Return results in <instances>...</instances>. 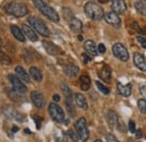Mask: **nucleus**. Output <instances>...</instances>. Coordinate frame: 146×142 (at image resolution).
<instances>
[{"mask_svg": "<svg viewBox=\"0 0 146 142\" xmlns=\"http://www.w3.org/2000/svg\"><path fill=\"white\" fill-rule=\"evenodd\" d=\"M33 3H34V6L36 7L37 9H38L45 17H47L50 20H52V21H54V23H58V20H60L58 14L55 11L51 6L46 5L43 0H33Z\"/></svg>", "mask_w": 146, "mask_h": 142, "instance_id": "obj_1", "label": "nucleus"}, {"mask_svg": "<svg viewBox=\"0 0 146 142\" xmlns=\"http://www.w3.org/2000/svg\"><path fill=\"white\" fill-rule=\"evenodd\" d=\"M84 13L92 20H101L106 15L104 9L99 5H97L96 2H92V1H88L84 5Z\"/></svg>", "mask_w": 146, "mask_h": 142, "instance_id": "obj_2", "label": "nucleus"}, {"mask_svg": "<svg viewBox=\"0 0 146 142\" xmlns=\"http://www.w3.org/2000/svg\"><path fill=\"white\" fill-rule=\"evenodd\" d=\"M5 10H6V13H8L9 15H13L15 17H24L28 14V9H27L26 5L23 2H16V1L7 3L5 6Z\"/></svg>", "mask_w": 146, "mask_h": 142, "instance_id": "obj_3", "label": "nucleus"}, {"mask_svg": "<svg viewBox=\"0 0 146 142\" xmlns=\"http://www.w3.org/2000/svg\"><path fill=\"white\" fill-rule=\"evenodd\" d=\"M74 127H75L78 137L81 141H87L89 139V129H88V124H87V121L84 117L78 119V121L74 124Z\"/></svg>", "mask_w": 146, "mask_h": 142, "instance_id": "obj_4", "label": "nucleus"}, {"mask_svg": "<svg viewBox=\"0 0 146 142\" xmlns=\"http://www.w3.org/2000/svg\"><path fill=\"white\" fill-rule=\"evenodd\" d=\"M28 23L29 25L36 31L37 33H39L42 36H45V37H48L50 36V31L46 26V24L37 17H29L28 19Z\"/></svg>", "mask_w": 146, "mask_h": 142, "instance_id": "obj_5", "label": "nucleus"}, {"mask_svg": "<svg viewBox=\"0 0 146 142\" xmlns=\"http://www.w3.org/2000/svg\"><path fill=\"white\" fill-rule=\"evenodd\" d=\"M48 113H50L51 117L53 119V121L56 122V123H63L64 120H65L63 109L58 106L55 102L54 103H51L48 105Z\"/></svg>", "mask_w": 146, "mask_h": 142, "instance_id": "obj_6", "label": "nucleus"}, {"mask_svg": "<svg viewBox=\"0 0 146 142\" xmlns=\"http://www.w3.org/2000/svg\"><path fill=\"white\" fill-rule=\"evenodd\" d=\"M8 79H9V81H10V84L13 86V89L15 91H17L20 95H24V94L27 92V87L24 85L23 80L19 78L17 74H9Z\"/></svg>", "mask_w": 146, "mask_h": 142, "instance_id": "obj_7", "label": "nucleus"}, {"mask_svg": "<svg viewBox=\"0 0 146 142\" xmlns=\"http://www.w3.org/2000/svg\"><path fill=\"white\" fill-rule=\"evenodd\" d=\"M112 53H113V55L118 60H120L123 62H126V61H128V59H129V54H128L127 49L121 43L113 44V46H112Z\"/></svg>", "mask_w": 146, "mask_h": 142, "instance_id": "obj_8", "label": "nucleus"}, {"mask_svg": "<svg viewBox=\"0 0 146 142\" xmlns=\"http://www.w3.org/2000/svg\"><path fill=\"white\" fill-rule=\"evenodd\" d=\"M2 112H3V115L9 120H16L18 122H24V116L20 113H18L17 109H15L13 106H9V105L3 106Z\"/></svg>", "mask_w": 146, "mask_h": 142, "instance_id": "obj_9", "label": "nucleus"}, {"mask_svg": "<svg viewBox=\"0 0 146 142\" xmlns=\"http://www.w3.org/2000/svg\"><path fill=\"white\" fill-rule=\"evenodd\" d=\"M31 99H32V103L37 107V108H43L45 106V98H44V95L39 91H32L31 94Z\"/></svg>", "mask_w": 146, "mask_h": 142, "instance_id": "obj_10", "label": "nucleus"}, {"mask_svg": "<svg viewBox=\"0 0 146 142\" xmlns=\"http://www.w3.org/2000/svg\"><path fill=\"white\" fill-rule=\"evenodd\" d=\"M105 19H106V21H107L109 25L116 27V28H119L120 25H121L120 18L118 16V14H116L115 11H109V13H107V14L105 15Z\"/></svg>", "mask_w": 146, "mask_h": 142, "instance_id": "obj_11", "label": "nucleus"}, {"mask_svg": "<svg viewBox=\"0 0 146 142\" xmlns=\"http://www.w3.org/2000/svg\"><path fill=\"white\" fill-rule=\"evenodd\" d=\"M133 60H134V64L135 67L141 71H146V59L143 54L139 53H135L133 56Z\"/></svg>", "mask_w": 146, "mask_h": 142, "instance_id": "obj_12", "label": "nucleus"}, {"mask_svg": "<svg viewBox=\"0 0 146 142\" xmlns=\"http://www.w3.org/2000/svg\"><path fill=\"white\" fill-rule=\"evenodd\" d=\"M111 8H112V11L119 15V14H124L127 7L124 0H111Z\"/></svg>", "mask_w": 146, "mask_h": 142, "instance_id": "obj_13", "label": "nucleus"}, {"mask_svg": "<svg viewBox=\"0 0 146 142\" xmlns=\"http://www.w3.org/2000/svg\"><path fill=\"white\" fill-rule=\"evenodd\" d=\"M10 31H11V34L14 35V37L16 40H18L19 42H25L26 41V35H25L24 31L21 28H19L17 25H11Z\"/></svg>", "mask_w": 146, "mask_h": 142, "instance_id": "obj_14", "label": "nucleus"}, {"mask_svg": "<svg viewBox=\"0 0 146 142\" xmlns=\"http://www.w3.org/2000/svg\"><path fill=\"white\" fill-rule=\"evenodd\" d=\"M107 122L109 124L110 129H116L118 126V123H119V119H118V115L116 112L113 111H109L107 113Z\"/></svg>", "mask_w": 146, "mask_h": 142, "instance_id": "obj_15", "label": "nucleus"}, {"mask_svg": "<svg viewBox=\"0 0 146 142\" xmlns=\"http://www.w3.org/2000/svg\"><path fill=\"white\" fill-rule=\"evenodd\" d=\"M23 31H24V33H25L26 37H28L32 42H36L37 40H38L37 34H36V31H35L32 26L24 24V25H23Z\"/></svg>", "mask_w": 146, "mask_h": 142, "instance_id": "obj_16", "label": "nucleus"}, {"mask_svg": "<svg viewBox=\"0 0 146 142\" xmlns=\"http://www.w3.org/2000/svg\"><path fill=\"white\" fill-rule=\"evenodd\" d=\"M99 77L105 81V82H110L111 81V69L109 66L105 64L101 70L99 71Z\"/></svg>", "mask_w": 146, "mask_h": 142, "instance_id": "obj_17", "label": "nucleus"}, {"mask_svg": "<svg viewBox=\"0 0 146 142\" xmlns=\"http://www.w3.org/2000/svg\"><path fill=\"white\" fill-rule=\"evenodd\" d=\"M74 102L75 104L78 105V107H80L81 109H88V103H87V99L86 97L82 95V94H75L74 95Z\"/></svg>", "mask_w": 146, "mask_h": 142, "instance_id": "obj_18", "label": "nucleus"}, {"mask_svg": "<svg viewBox=\"0 0 146 142\" xmlns=\"http://www.w3.org/2000/svg\"><path fill=\"white\" fill-rule=\"evenodd\" d=\"M64 72L68 77L70 78H75L79 76V72H80V69L74 66V64H68L66 67H64Z\"/></svg>", "mask_w": 146, "mask_h": 142, "instance_id": "obj_19", "label": "nucleus"}, {"mask_svg": "<svg viewBox=\"0 0 146 142\" xmlns=\"http://www.w3.org/2000/svg\"><path fill=\"white\" fill-rule=\"evenodd\" d=\"M117 88H118V91L121 96L124 97H129L130 94H131V84H127V85H123L120 82L117 84Z\"/></svg>", "mask_w": 146, "mask_h": 142, "instance_id": "obj_20", "label": "nucleus"}, {"mask_svg": "<svg viewBox=\"0 0 146 142\" xmlns=\"http://www.w3.org/2000/svg\"><path fill=\"white\" fill-rule=\"evenodd\" d=\"M69 25H70V28L72 29V32H74V33H81L82 32V23L80 19L73 17L69 21Z\"/></svg>", "mask_w": 146, "mask_h": 142, "instance_id": "obj_21", "label": "nucleus"}, {"mask_svg": "<svg viewBox=\"0 0 146 142\" xmlns=\"http://www.w3.org/2000/svg\"><path fill=\"white\" fill-rule=\"evenodd\" d=\"M90 86H91V79H90V77L88 74H82L80 77V87H81V89L84 90V91H87V90H89Z\"/></svg>", "mask_w": 146, "mask_h": 142, "instance_id": "obj_22", "label": "nucleus"}, {"mask_svg": "<svg viewBox=\"0 0 146 142\" xmlns=\"http://www.w3.org/2000/svg\"><path fill=\"white\" fill-rule=\"evenodd\" d=\"M84 49L88 53H90L93 56H96L98 54V46H96L93 41H87L84 43Z\"/></svg>", "mask_w": 146, "mask_h": 142, "instance_id": "obj_23", "label": "nucleus"}, {"mask_svg": "<svg viewBox=\"0 0 146 142\" xmlns=\"http://www.w3.org/2000/svg\"><path fill=\"white\" fill-rule=\"evenodd\" d=\"M15 71H16V74L18 76L19 78L24 81V82H29L31 81V78H29V74L25 71V69L24 68H21V67H16V69H15Z\"/></svg>", "mask_w": 146, "mask_h": 142, "instance_id": "obj_24", "label": "nucleus"}, {"mask_svg": "<svg viewBox=\"0 0 146 142\" xmlns=\"http://www.w3.org/2000/svg\"><path fill=\"white\" fill-rule=\"evenodd\" d=\"M43 46H44L45 51L48 54H51V55H56L57 54V48L53 43L47 42V41H43Z\"/></svg>", "mask_w": 146, "mask_h": 142, "instance_id": "obj_25", "label": "nucleus"}, {"mask_svg": "<svg viewBox=\"0 0 146 142\" xmlns=\"http://www.w3.org/2000/svg\"><path fill=\"white\" fill-rule=\"evenodd\" d=\"M29 74H31V77L37 81V82H39V81H42V79H43V74H42V72L39 69H37L36 67H31V69H29Z\"/></svg>", "mask_w": 146, "mask_h": 142, "instance_id": "obj_26", "label": "nucleus"}, {"mask_svg": "<svg viewBox=\"0 0 146 142\" xmlns=\"http://www.w3.org/2000/svg\"><path fill=\"white\" fill-rule=\"evenodd\" d=\"M135 8L139 14L146 16V0H137L135 2Z\"/></svg>", "mask_w": 146, "mask_h": 142, "instance_id": "obj_27", "label": "nucleus"}, {"mask_svg": "<svg viewBox=\"0 0 146 142\" xmlns=\"http://www.w3.org/2000/svg\"><path fill=\"white\" fill-rule=\"evenodd\" d=\"M7 95L10 99L13 100H16V102H20L21 100V97H20V94H18L17 91H15L14 89H7Z\"/></svg>", "mask_w": 146, "mask_h": 142, "instance_id": "obj_28", "label": "nucleus"}, {"mask_svg": "<svg viewBox=\"0 0 146 142\" xmlns=\"http://www.w3.org/2000/svg\"><path fill=\"white\" fill-rule=\"evenodd\" d=\"M0 63H3V64H10L11 63V59L6 53H3L1 50H0Z\"/></svg>", "mask_w": 146, "mask_h": 142, "instance_id": "obj_29", "label": "nucleus"}, {"mask_svg": "<svg viewBox=\"0 0 146 142\" xmlns=\"http://www.w3.org/2000/svg\"><path fill=\"white\" fill-rule=\"evenodd\" d=\"M96 86L98 87V89H99V91H101L104 95H109L110 90L108 87H106L105 85H102L100 81H96Z\"/></svg>", "mask_w": 146, "mask_h": 142, "instance_id": "obj_30", "label": "nucleus"}, {"mask_svg": "<svg viewBox=\"0 0 146 142\" xmlns=\"http://www.w3.org/2000/svg\"><path fill=\"white\" fill-rule=\"evenodd\" d=\"M137 106H138V108H139L141 113H143V114H145L146 115V100L145 99H138V102H137Z\"/></svg>", "mask_w": 146, "mask_h": 142, "instance_id": "obj_31", "label": "nucleus"}, {"mask_svg": "<svg viewBox=\"0 0 146 142\" xmlns=\"http://www.w3.org/2000/svg\"><path fill=\"white\" fill-rule=\"evenodd\" d=\"M61 87H62V90H63L65 97H72V91H71V89L69 88V86H66L64 82H62Z\"/></svg>", "mask_w": 146, "mask_h": 142, "instance_id": "obj_32", "label": "nucleus"}, {"mask_svg": "<svg viewBox=\"0 0 146 142\" xmlns=\"http://www.w3.org/2000/svg\"><path fill=\"white\" fill-rule=\"evenodd\" d=\"M137 41H138V43L141 44V46L142 48H144L146 49V38L145 37H143V36H137Z\"/></svg>", "mask_w": 146, "mask_h": 142, "instance_id": "obj_33", "label": "nucleus"}, {"mask_svg": "<svg viewBox=\"0 0 146 142\" xmlns=\"http://www.w3.org/2000/svg\"><path fill=\"white\" fill-rule=\"evenodd\" d=\"M34 121L36 122V127L39 130V129H40V123H42L43 119H42L40 116H38V115H34Z\"/></svg>", "mask_w": 146, "mask_h": 142, "instance_id": "obj_34", "label": "nucleus"}, {"mask_svg": "<svg viewBox=\"0 0 146 142\" xmlns=\"http://www.w3.org/2000/svg\"><path fill=\"white\" fill-rule=\"evenodd\" d=\"M106 140H107V142H119L118 140H117V138H116L113 134H111V133L107 134V137H106Z\"/></svg>", "mask_w": 146, "mask_h": 142, "instance_id": "obj_35", "label": "nucleus"}, {"mask_svg": "<svg viewBox=\"0 0 146 142\" xmlns=\"http://www.w3.org/2000/svg\"><path fill=\"white\" fill-rule=\"evenodd\" d=\"M128 130H129L131 133H135V132H136V127H135V122H134V121H129Z\"/></svg>", "mask_w": 146, "mask_h": 142, "instance_id": "obj_36", "label": "nucleus"}, {"mask_svg": "<svg viewBox=\"0 0 146 142\" xmlns=\"http://www.w3.org/2000/svg\"><path fill=\"white\" fill-rule=\"evenodd\" d=\"M98 52L101 54H104L105 52H106V46H105V44L101 43V44L98 45Z\"/></svg>", "mask_w": 146, "mask_h": 142, "instance_id": "obj_37", "label": "nucleus"}, {"mask_svg": "<svg viewBox=\"0 0 146 142\" xmlns=\"http://www.w3.org/2000/svg\"><path fill=\"white\" fill-rule=\"evenodd\" d=\"M139 91H141V94H142V95L146 98V84L142 85V86L139 87Z\"/></svg>", "mask_w": 146, "mask_h": 142, "instance_id": "obj_38", "label": "nucleus"}, {"mask_svg": "<svg viewBox=\"0 0 146 142\" xmlns=\"http://www.w3.org/2000/svg\"><path fill=\"white\" fill-rule=\"evenodd\" d=\"M68 134L70 135V138L72 139L73 141H76V140H78V137H76V135H75V134L73 133L72 130H69V131H68Z\"/></svg>", "mask_w": 146, "mask_h": 142, "instance_id": "obj_39", "label": "nucleus"}, {"mask_svg": "<svg viewBox=\"0 0 146 142\" xmlns=\"http://www.w3.org/2000/svg\"><path fill=\"white\" fill-rule=\"evenodd\" d=\"M82 59H83L84 63H88V62H90V61H91V58H90V56H88V54H86V53L82 54Z\"/></svg>", "mask_w": 146, "mask_h": 142, "instance_id": "obj_40", "label": "nucleus"}, {"mask_svg": "<svg viewBox=\"0 0 146 142\" xmlns=\"http://www.w3.org/2000/svg\"><path fill=\"white\" fill-rule=\"evenodd\" d=\"M117 127H118V130H119L120 132H125V131H126V129H125V124H124V123H121V122H119V123H118V126H117Z\"/></svg>", "mask_w": 146, "mask_h": 142, "instance_id": "obj_41", "label": "nucleus"}, {"mask_svg": "<svg viewBox=\"0 0 146 142\" xmlns=\"http://www.w3.org/2000/svg\"><path fill=\"white\" fill-rule=\"evenodd\" d=\"M135 133H136V138H137V139H141V138H142V131H141V130H136Z\"/></svg>", "mask_w": 146, "mask_h": 142, "instance_id": "obj_42", "label": "nucleus"}, {"mask_svg": "<svg viewBox=\"0 0 146 142\" xmlns=\"http://www.w3.org/2000/svg\"><path fill=\"white\" fill-rule=\"evenodd\" d=\"M131 26L134 27V31H136V32H139V27H138V25H137L136 23H133V24H131Z\"/></svg>", "mask_w": 146, "mask_h": 142, "instance_id": "obj_43", "label": "nucleus"}, {"mask_svg": "<svg viewBox=\"0 0 146 142\" xmlns=\"http://www.w3.org/2000/svg\"><path fill=\"white\" fill-rule=\"evenodd\" d=\"M53 100H54L55 103H57V102H60V95H53Z\"/></svg>", "mask_w": 146, "mask_h": 142, "instance_id": "obj_44", "label": "nucleus"}, {"mask_svg": "<svg viewBox=\"0 0 146 142\" xmlns=\"http://www.w3.org/2000/svg\"><path fill=\"white\" fill-rule=\"evenodd\" d=\"M18 131V127L17 126H13V132H17Z\"/></svg>", "mask_w": 146, "mask_h": 142, "instance_id": "obj_45", "label": "nucleus"}, {"mask_svg": "<svg viewBox=\"0 0 146 142\" xmlns=\"http://www.w3.org/2000/svg\"><path fill=\"white\" fill-rule=\"evenodd\" d=\"M98 1H99V2H101V3H107L109 0H98Z\"/></svg>", "mask_w": 146, "mask_h": 142, "instance_id": "obj_46", "label": "nucleus"}, {"mask_svg": "<svg viewBox=\"0 0 146 142\" xmlns=\"http://www.w3.org/2000/svg\"><path fill=\"white\" fill-rule=\"evenodd\" d=\"M69 122H70L69 120H64V123H65V124H69Z\"/></svg>", "mask_w": 146, "mask_h": 142, "instance_id": "obj_47", "label": "nucleus"}, {"mask_svg": "<svg viewBox=\"0 0 146 142\" xmlns=\"http://www.w3.org/2000/svg\"><path fill=\"white\" fill-rule=\"evenodd\" d=\"M1 46H2V40H1V37H0V49H1Z\"/></svg>", "mask_w": 146, "mask_h": 142, "instance_id": "obj_48", "label": "nucleus"}, {"mask_svg": "<svg viewBox=\"0 0 146 142\" xmlns=\"http://www.w3.org/2000/svg\"><path fill=\"white\" fill-rule=\"evenodd\" d=\"M93 142H102L101 140H96V141H93Z\"/></svg>", "mask_w": 146, "mask_h": 142, "instance_id": "obj_49", "label": "nucleus"}]
</instances>
